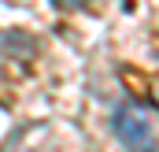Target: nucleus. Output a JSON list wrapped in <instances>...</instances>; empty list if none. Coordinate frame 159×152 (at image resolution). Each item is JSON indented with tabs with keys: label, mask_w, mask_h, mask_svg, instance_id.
<instances>
[{
	"label": "nucleus",
	"mask_w": 159,
	"mask_h": 152,
	"mask_svg": "<svg viewBox=\"0 0 159 152\" xmlns=\"http://www.w3.org/2000/svg\"><path fill=\"white\" fill-rule=\"evenodd\" d=\"M111 130L129 152H159V141H156V126L144 108H137L133 100H122L115 104L111 112Z\"/></svg>",
	"instance_id": "1"
},
{
	"label": "nucleus",
	"mask_w": 159,
	"mask_h": 152,
	"mask_svg": "<svg viewBox=\"0 0 159 152\" xmlns=\"http://www.w3.org/2000/svg\"><path fill=\"white\" fill-rule=\"evenodd\" d=\"M56 7H63V11H70V7H81V4H89V0H52Z\"/></svg>",
	"instance_id": "2"
}]
</instances>
